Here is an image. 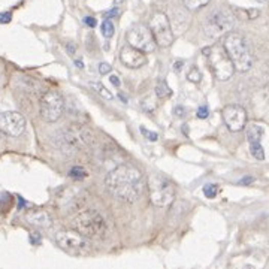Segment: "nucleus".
Instances as JSON below:
<instances>
[{
    "label": "nucleus",
    "mask_w": 269,
    "mask_h": 269,
    "mask_svg": "<svg viewBox=\"0 0 269 269\" xmlns=\"http://www.w3.org/2000/svg\"><path fill=\"white\" fill-rule=\"evenodd\" d=\"M84 23H86L87 26H90V27H94V26H96V19L93 17H86L84 18Z\"/></svg>",
    "instance_id": "obj_28"
},
{
    "label": "nucleus",
    "mask_w": 269,
    "mask_h": 269,
    "mask_svg": "<svg viewBox=\"0 0 269 269\" xmlns=\"http://www.w3.org/2000/svg\"><path fill=\"white\" fill-rule=\"evenodd\" d=\"M262 136H263L262 126H247V139H249V143H250V151L257 160H263L265 159V151H263V147H262Z\"/></svg>",
    "instance_id": "obj_15"
},
{
    "label": "nucleus",
    "mask_w": 269,
    "mask_h": 269,
    "mask_svg": "<svg viewBox=\"0 0 269 269\" xmlns=\"http://www.w3.org/2000/svg\"><path fill=\"white\" fill-rule=\"evenodd\" d=\"M90 136L89 132L79 127H69L65 130H60L55 135V143L57 147L65 151V153H72L79 150L81 147H84L86 143L89 142Z\"/></svg>",
    "instance_id": "obj_7"
},
{
    "label": "nucleus",
    "mask_w": 269,
    "mask_h": 269,
    "mask_svg": "<svg viewBox=\"0 0 269 269\" xmlns=\"http://www.w3.org/2000/svg\"><path fill=\"white\" fill-rule=\"evenodd\" d=\"M69 175L75 179H82L87 177V171L82 169V168H79V166H75V168H72L71 171H69Z\"/></svg>",
    "instance_id": "obj_21"
},
{
    "label": "nucleus",
    "mask_w": 269,
    "mask_h": 269,
    "mask_svg": "<svg viewBox=\"0 0 269 269\" xmlns=\"http://www.w3.org/2000/svg\"><path fill=\"white\" fill-rule=\"evenodd\" d=\"M148 193L150 200L157 208H168L175 199L174 184L161 175H151L148 178Z\"/></svg>",
    "instance_id": "obj_5"
},
{
    "label": "nucleus",
    "mask_w": 269,
    "mask_h": 269,
    "mask_svg": "<svg viewBox=\"0 0 269 269\" xmlns=\"http://www.w3.org/2000/svg\"><path fill=\"white\" fill-rule=\"evenodd\" d=\"M11 18H12V14H11V12H3V14H0V23H2V24H6V23L11 21Z\"/></svg>",
    "instance_id": "obj_26"
},
{
    "label": "nucleus",
    "mask_w": 269,
    "mask_h": 269,
    "mask_svg": "<svg viewBox=\"0 0 269 269\" xmlns=\"http://www.w3.org/2000/svg\"><path fill=\"white\" fill-rule=\"evenodd\" d=\"M115 15H118V9H117V8L112 9V11H109L107 14V17H115Z\"/></svg>",
    "instance_id": "obj_30"
},
{
    "label": "nucleus",
    "mask_w": 269,
    "mask_h": 269,
    "mask_svg": "<svg viewBox=\"0 0 269 269\" xmlns=\"http://www.w3.org/2000/svg\"><path fill=\"white\" fill-rule=\"evenodd\" d=\"M211 0H182L184 6L190 11H196V9H200L203 6H206Z\"/></svg>",
    "instance_id": "obj_19"
},
{
    "label": "nucleus",
    "mask_w": 269,
    "mask_h": 269,
    "mask_svg": "<svg viewBox=\"0 0 269 269\" xmlns=\"http://www.w3.org/2000/svg\"><path fill=\"white\" fill-rule=\"evenodd\" d=\"M181 65H184V63H181V61H177V63H175V71H179Z\"/></svg>",
    "instance_id": "obj_32"
},
{
    "label": "nucleus",
    "mask_w": 269,
    "mask_h": 269,
    "mask_svg": "<svg viewBox=\"0 0 269 269\" xmlns=\"http://www.w3.org/2000/svg\"><path fill=\"white\" fill-rule=\"evenodd\" d=\"M156 94L160 97V99H166V97H171L172 96V90L168 86V82L164 79L159 81L157 87H156Z\"/></svg>",
    "instance_id": "obj_18"
},
{
    "label": "nucleus",
    "mask_w": 269,
    "mask_h": 269,
    "mask_svg": "<svg viewBox=\"0 0 269 269\" xmlns=\"http://www.w3.org/2000/svg\"><path fill=\"white\" fill-rule=\"evenodd\" d=\"M100 30H102V35L105 36V37H112L114 33H115V27H114V24H112V21L111 19H105L104 23H102V26H100Z\"/></svg>",
    "instance_id": "obj_20"
},
{
    "label": "nucleus",
    "mask_w": 269,
    "mask_h": 269,
    "mask_svg": "<svg viewBox=\"0 0 269 269\" xmlns=\"http://www.w3.org/2000/svg\"><path fill=\"white\" fill-rule=\"evenodd\" d=\"M117 2H121V0H117Z\"/></svg>",
    "instance_id": "obj_34"
},
{
    "label": "nucleus",
    "mask_w": 269,
    "mask_h": 269,
    "mask_svg": "<svg viewBox=\"0 0 269 269\" xmlns=\"http://www.w3.org/2000/svg\"><path fill=\"white\" fill-rule=\"evenodd\" d=\"M127 44L135 47L136 50L142 53H153L157 47V42L154 39V35L150 27L143 24H135L127 30Z\"/></svg>",
    "instance_id": "obj_9"
},
{
    "label": "nucleus",
    "mask_w": 269,
    "mask_h": 269,
    "mask_svg": "<svg viewBox=\"0 0 269 269\" xmlns=\"http://www.w3.org/2000/svg\"><path fill=\"white\" fill-rule=\"evenodd\" d=\"M76 65H78V68H82V61H79V60H78V61H76Z\"/></svg>",
    "instance_id": "obj_33"
},
{
    "label": "nucleus",
    "mask_w": 269,
    "mask_h": 269,
    "mask_svg": "<svg viewBox=\"0 0 269 269\" xmlns=\"http://www.w3.org/2000/svg\"><path fill=\"white\" fill-rule=\"evenodd\" d=\"M108 192L118 200L123 202H136L143 195L145 190V178L135 166L130 164H118L105 178Z\"/></svg>",
    "instance_id": "obj_1"
},
{
    "label": "nucleus",
    "mask_w": 269,
    "mask_h": 269,
    "mask_svg": "<svg viewBox=\"0 0 269 269\" xmlns=\"http://www.w3.org/2000/svg\"><path fill=\"white\" fill-rule=\"evenodd\" d=\"M90 87L94 90L99 96H102L104 99H107V100H112V99H114V94L111 93V90H108L102 82H94V81H91V82H90Z\"/></svg>",
    "instance_id": "obj_17"
},
{
    "label": "nucleus",
    "mask_w": 269,
    "mask_h": 269,
    "mask_svg": "<svg viewBox=\"0 0 269 269\" xmlns=\"http://www.w3.org/2000/svg\"><path fill=\"white\" fill-rule=\"evenodd\" d=\"M203 193H205V196L206 197L214 199V197L217 196V193H218V187H217L215 184H208V185L203 187Z\"/></svg>",
    "instance_id": "obj_22"
},
{
    "label": "nucleus",
    "mask_w": 269,
    "mask_h": 269,
    "mask_svg": "<svg viewBox=\"0 0 269 269\" xmlns=\"http://www.w3.org/2000/svg\"><path fill=\"white\" fill-rule=\"evenodd\" d=\"M208 115H210V109L205 107V105L197 109V117H199V118H206Z\"/></svg>",
    "instance_id": "obj_25"
},
{
    "label": "nucleus",
    "mask_w": 269,
    "mask_h": 269,
    "mask_svg": "<svg viewBox=\"0 0 269 269\" xmlns=\"http://www.w3.org/2000/svg\"><path fill=\"white\" fill-rule=\"evenodd\" d=\"M223 121L231 132H239L247 126V112L239 105H227L221 112Z\"/></svg>",
    "instance_id": "obj_13"
},
{
    "label": "nucleus",
    "mask_w": 269,
    "mask_h": 269,
    "mask_svg": "<svg viewBox=\"0 0 269 269\" xmlns=\"http://www.w3.org/2000/svg\"><path fill=\"white\" fill-rule=\"evenodd\" d=\"M205 33L211 37H218L231 32L233 27V15L226 9H218L205 19Z\"/></svg>",
    "instance_id": "obj_10"
},
{
    "label": "nucleus",
    "mask_w": 269,
    "mask_h": 269,
    "mask_svg": "<svg viewBox=\"0 0 269 269\" xmlns=\"http://www.w3.org/2000/svg\"><path fill=\"white\" fill-rule=\"evenodd\" d=\"M205 57L208 58L210 68L214 73L215 79L218 81H227L235 72V66H233L231 57L227 55L224 47H218V45H213L203 50Z\"/></svg>",
    "instance_id": "obj_4"
},
{
    "label": "nucleus",
    "mask_w": 269,
    "mask_h": 269,
    "mask_svg": "<svg viewBox=\"0 0 269 269\" xmlns=\"http://www.w3.org/2000/svg\"><path fill=\"white\" fill-rule=\"evenodd\" d=\"M99 72H100V75H107V73L111 72V66L108 63H100L99 65Z\"/></svg>",
    "instance_id": "obj_27"
},
{
    "label": "nucleus",
    "mask_w": 269,
    "mask_h": 269,
    "mask_svg": "<svg viewBox=\"0 0 269 269\" xmlns=\"http://www.w3.org/2000/svg\"><path fill=\"white\" fill-rule=\"evenodd\" d=\"M141 133H142L147 139H150V141H157V139H159V135H157L156 132H150V130H147L145 127H141Z\"/></svg>",
    "instance_id": "obj_24"
},
{
    "label": "nucleus",
    "mask_w": 269,
    "mask_h": 269,
    "mask_svg": "<svg viewBox=\"0 0 269 269\" xmlns=\"http://www.w3.org/2000/svg\"><path fill=\"white\" fill-rule=\"evenodd\" d=\"M109 81L115 86V87H118L120 86V81H118V76H115V75H111V78H109Z\"/></svg>",
    "instance_id": "obj_29"
},
{
    "label": "nucleus",
    "mask_w": 269,
    "mask_h": 269,
    "mask_svg": "<svg viewBox=\"0 0 269 269\" xmlns=\"http://www.w3.org/2000/svg\"><path fill=\"white\" fill-rule=\"evenodd\" d=\"M251 181H253V178H249V177H247V178H244L241 181V184H250Z\"/></svg>",
    "instance_id": "obj_31"
},
{
    "label": "nucleus",
    "mask_w": 269,
    "mask_h": 269,
    "mask_svg": "<svg viewBox=\"0 0 269 269\" xmlns=\"http://www.w3.org/2000/svg\"><path fill=\"white\" fill-rule=\"evenodd\" d=\"M120 60L129 69H139V68H142L143 65H147V61H148L147 54L136 50L135 47H132L129 44L120 50Z\"/></svg>",
    "instance_id": "obj_14"
},
{
    "label": "nucleus",
    "mask_w": 269,
    "mask_h": 269,
    "mask_svg": "<svg viewBox=\"0 0 269 269\" xmlns=\"http://www.w3.org/2000/svg\"><path fill=\"white\" fill-rule=\"evenodd\" d=\"M223 47L231 57L235 71L247 72L253 66V55L247 40L239 33H229L223 40Z\"/></svg>",
    "instance_id": "obj_2"
},
{
    "label": "nucleus",
    "mask_w": 269,
    "mask_h": 269,
    "mask_svg": "<svg viewBox=\"0 0 269 269\" xmlns=\"http://www.w3.org/2000/svg\"><path fill=\"white\" fill-rule=\"evenodd\" d=\"M0 130L8 136L17 138L26 130V118L17 111H8L0 114Z\"/></svg>",
    "instance_id": "obj_12"
},
{
    "label": "nucleus",
    "mask_w": 269,
    "mask_h": 269,
    "mask_svg": "<svg viewBox=\"0 0 269 269\" xmlns=\"http://www.w3.org/2000/svg\"><path fill=\"white\" fill-rule=\"evenodd\" d=\"M55 242L57 245L73 256H82L90 251V242L87 241V236L78 231H61L55 235Z\"/></svg>",
    "instance_id": "obj_6"
},
{
    "label": "nucleus",
    "mask_w": 269,
    "mask_h": 269,
    "mask_svg": "<svg viewBox=\"0 0 269 269\" xmlns=\"http://www.w3.org/2000/svg\"><path fill=\"white\" fill-rule=\"evenodd\" d=\"M72 226L87 238H102L108 231L104 215L94 210H84L78 213L72 218Z\"/></svg>",
    "instance_id": "obj_3"
},
{
    "label": "nucleus",
    "mask_w": 269,
    "mask_h": 269,
    "mask_svg": "<svg viewBox=\"0 0 269 269\" xmlns=\"http://www.w3.org/2000/svg\"><path fill=\"white\" fill-rule=\"evenodd\" d=\"M26 220L29 224L39 227V229H47L51 226V217L47 211L42 210H36V211H30L29 214L26 215Z\"/></svg>",
    "instance_id": "obj_16"
},
{
    "label": "nucleus",
    "mask_w": 269,
    "mask_h": 269,
    "mask_svg": "<svg viewBox=\"0 0 269 269\" xmlns=\"http://www.w3.org/2000/svg\"><path fill=\"white\" fill-rule=\"evenodd\" d=\"M187 78H189V81H192V82H199L200 78H202V73H200V71H199L197 68H193L192 71L189 72Z\"/></svg>",
    "instance_id": "obj_23"
},
{
    "label": "nucleus",
    "mask_w": 269,
    "mask_h": 269,
    "mask_svg": "<svg viewBox=\"0 0 269 269\" xmlns=\"http://www.w3.org/2000/svg\"><path fill=\"white\" fill-rule=\"evenodd\" d=\"M39 109H40V117L45 121L54 123L65 112V100H63L61 94L57 90H48L40 97Z\"/></svg>",
    "instance_id": "obj_8"
},
{
    "label": "nucleus",
    "mask_w": 269,
    "mask_h": 269,
    "mask_svg": "<svg viewBox=\"0 0 269 269\" xmlns=\"http://www.w3.org/2000/svg\"><path fill=\"white\" fill-rule=\"evenodd\" d=\"M150 29H151L159 47H169L174 42L171 21L166 14H163V12L153 14V17L150 19Z\"/></svg>",
    "instance_id": "obj_11"
}]
</instances>
